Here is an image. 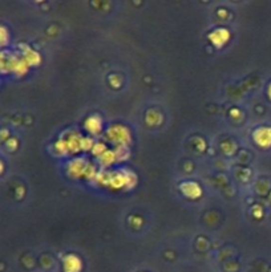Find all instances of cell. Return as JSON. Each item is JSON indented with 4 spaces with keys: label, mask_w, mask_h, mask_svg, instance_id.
<instances>
[{
    "label": "cell",
    "mask_w": 271,
    "mask_h": 272,
    "mask_svg": "<svg viewBox=\"0 0 271 272\" xmlns=\"http://www.w3.org/2000/svg\"><path fill=\"white\" fill-rule=\"evenodd\" d=\"M116 153H113V151H109V150H107L105 153H103L101 155H100V161L103 162V163H105V165H109V163H112V162L116 159Z\"/></svg>",
    "instance_id": "9"
},
{
    "label": "cell",
    "mask_w": 271,
    "mask_h": 272,
    "mask_svg": "<svg viewBox=\"0 0 271 272\" xmlns=\"http://www.w3.org/2000/svg\"><path fill=\"white\" fill-rule=\"evenodd\" d=\"M179 189H181V191H182V193L189 198H198L199 195L202 194V190H201L198 183H195V182H191V181L181 183Z\"/></svg>",
    "instance_id": "5"
},
{
    "label": "cell",
    "mask_w": 271,
    "mask_h": 272,
    "mask_svg": "<svg viewBox=\"0 0 271 272\" xmlns=\"http://www.w3.org/2000/svg\"><path fill=\"white\" fill-rule=\"evenodd\" d=\"M5 28L1 27V43L5 44V36H7V33H5Z\"/></svg>",
    "instance_id": "10"
},
{
    "label": "cell",
    "mask_w": 271,
    "mask_h": 272,
    "mask_svg": "<svg viewBox=\"0 0 271 272\" xmlns=\"http://www.w3.org/2000/svg\"><path fill=\"white\" fill-rule=\"evenodd\" d=\"M267 93H269V97L271 99V84H270V87H269V91H267Z\"/></svg>",
    "instance_id": "11"
},
{
    "label": "cell",
    "mask_w": 271,
    "mask_h": 272,
    "mask_svg": "<svg viewBox=\"0 0 271 272\" xmlns=\"http://www.w3.org/2000/svg\"><path fill=\"white\" fill-rule=\"evenodd\" d=\"M255 142L262 147H269L271 146V128L270 127H261L253 133Z\"/></svg>",
    "instance_id": "2"
},
{
    "label": "cell",
    "mask_w": 271,
    "mask_h": 272,
    "mask_svg": "<svg viewBox=\"0 0 271 272\" xmlns=\"http://www.w3.org/2000/svg\"><path fill=\"white\" fill-rule=\"evenodd\" d=\"M88 167H89V166L85 165V162H84L81 158H77V159H73V161L69 163L68 170H69V173H71L73 177H80V175H83V174L87 175Z\"/></svg>",
    "instance_id": "6"
},
{
    "label": "cell",
    "mask_w": 271,
    "mask_h": 272,
    "mask_svg": "<svg viewBox=\"0 0 271 272\" xmlns=\"http://www.w3.org/2000/svg\"><path fill=\"white\" fill-rule=\"evenodd\" d=\"M108 137L116 143H119L120 146H127V143L131 141V135L127 128L120 127V125H115V127L109 128L108 131Z\"/></svg>",
    "instance_id": "1"
},
{
    "label": "cell",
    "mask_w": 271,
    "mask_h": 272,
    "mask_svg": "<svg viewBox=\"0 0 271 272\" xmlns=\"http://www.w3.org/2000/svg\"><path fill=\"white\" fill-rule=\"evenodd\" d=\"M85 129L93 135H97L103 129V120L99 116H91L85 120Z\"/></svg>",
    "instance_id": "7"
},
{
    "label": "cell",
    "mask_w": 271,
    "mask_h": 272,
    "mask_svg": "<svg viewBox=\"0 0 271 272\" xmlns=\"http://www.w3.org/2000/svg\"><path fill=\"white\" fill-rule=\"evenodd\" d=\"M24 60H25V63H27L28 65H36V64L40 61V56L37 52L28 48L27 51L24 52Z\"/></svg>",
    "instance_id": "8"
},
{
    "label": "cell",
    "mask_w": 271,
    "mask_h": 272,
    "mask_svg": "<svg viewBox=\"0 0 271 272\" xmlns=\"http://www.w3.org/2000/svg\"><path fill=\"white\" fill-rule=\"evenodd\" d=\"M63 266L65 272H80L83 269V263L80 261V258L72 255V254L64 258Z\"/></svg>",
    "instance_id": "4"
},
{
    "label": "cell",
    "mask_w": 271,
    "mask_h": 272,
    "mask_svg": "<svg viewBox=\"0 0 271 272\" xmlns=\"http://www.w3.org/2000/svg\"><path fill=\"white\" fill-rule=\"evenodd\" d=\"M229 37H230V33H229L226 28H215L214 31L209 35L211 43L217 45V47H222L223 44L229 40Z\"/></svg>",
    "instance_id": "3"
}]
</instances>
